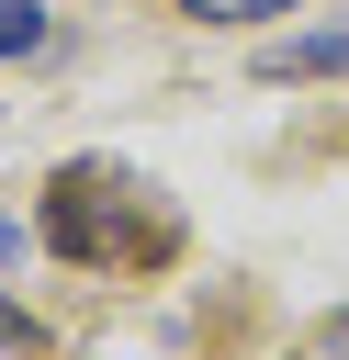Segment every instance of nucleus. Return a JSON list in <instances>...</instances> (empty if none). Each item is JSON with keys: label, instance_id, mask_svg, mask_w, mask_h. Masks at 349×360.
<instances>
[{"label": "nucleus", "instance_id": "20e7f679", "mask_svg": "<svg viewBox=\"0 0 349 360\" xmlns=\"http://www.w3.org/2000/svg\"><path fill=\"white\" fill-rule=\"evenodd\" d=\"M203 22H259V11H293V0H191Z\"/></svg>", "mask_w": 349, "mask_h": 360}, {"label": "nucleus", "instance_id": "7ed1b4c3", "mask_svg": "<svg viewBox=\"0 0 349 360\" xmlns=\"http://www.w3.org/2000/svg\"><path fill=\"white\" fill-rule=\"evenodd\" d=\"M45 45V11L34 0H0V56H34Z\"/></svg>", "mask_w": 349, "mask_h": 360}, {"label": "nucleus", "instance_id": "423d86ee", "mask_svg": "<svg viewBox=\"0 0 349 360\" xmlns=\"http://www.w3.org/2000/svg\"><path fill=\"white\" fill-rule=\"evenodd\" d=\"M23 338H34V326H23V315H11V304H0V349H23Z\"/></svg>", "mask_w": 349, "mask_h": 360}, {"label": "nucleus", "instance_id": "0eeeda50", "mask_svg": "<svg viewBox=\"0 0 349 360\" xmlns=\"http://www.w3.org/2000/svg\"><path fill=\"white\" fill-rule=\"evenodd\" d=\"M11 248H23V236H11V225H0V270H11Z\"/></svg>", "mask_w": 349, "mask_h": 360}, {"label": "nucleus", "instance_id": "f03ea898", "mask_svg": "<svg viewBox=\"0 0 349 360\" xmlns=\"http://www.w3.org/2000/svg\"><path fill=\"white\" fill-rule=\"evenodd\" d=\"M259 68H270V79H349V22H326V34H293V45H270Z\"/></svg>", "mask_w": 349, "mask_h": 360}, {"label": "nucleus", "instance_id": "f257e3e1", "mask_svg": "<svg viewBox=\"0 0 349 360\" xmlns=\"http://www.w3.org/2000/svg\"><path fill=\"white\" fill-rule=\"evenodd\" d=\"M45 236H56V259H79V270H113V259H146V248H158L146 191H135L124 169H101V158L56 169V191H45Z\"/></svg>", "mask_w": 349, "mask_h": 360}, {"label": "nucleus", "instance_id": "39448f33", "mask_svg": "<svg viewBox=\"0 0 349 360\" xmlns=\"http://www.w3.org/2000/svg\"><path fill=\"white\" fill-rule=\"evenodd\" d=\"M315 360H349V315H326V338H315Z\"/></svg>", "mask_w": 349, "mask_h": 360}]
</instances>
